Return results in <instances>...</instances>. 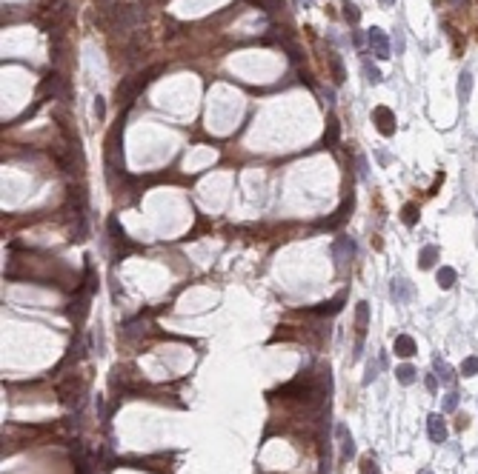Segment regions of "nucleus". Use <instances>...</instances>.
Instances as JSON below:
<instances>
[{
	"mask_svg": "<svg viewBox=\"0 0 478 474\" xmlns=\"http://www.w3.org/2000/svg\"><path fill=\"white\" fill-rule=\"evenodd\" d=\"M163 72V66H149L146 72H140V74H135V77H126V80H121L117 83V92H115V97H117V106L124 103V106H129L135 97H138L140 92H144L149 83H152L158 74Z\"/></svg>",
	"mask_w": 478,
	"mask_h": 474,
	"instance_id": "obj_1",
	"label": "nucleus"
},
{
	"mask_svg": "<svg viewBox=\"0 0 478 474\" xmlns=\"http://www.w3.org/2000/svg\"><path fill=\"white\" fill-rule=\"evenodd\" d=\"M121 135H124V123L117 120V126L109 131L106 137V163L112 172H124V149H121Z\"/></svg>",
	"mask_w": 478,
	"mask_h": 474,
	"instance_id": "obj_2",
	"label": "nucleus"
},
{
	"mask_svg": "<svg viewBox=\"0 0 478 474\" xmlns=\"http://www.w3.org/2000/svg\"><path fill=\"white\" fill-rule=\"evenodd\" d=\"M83 391H86V383L78 380V377H69L66 383H60L58 386V394L63 403H69V406H78L80 397H83Z\"/></svg>",
	"mask_w": 478,
	"mask_h": 474,
	"instance_id": "obj_3",
	"label": "nucleus"
},
{
	"mask_svg": "<svg viewBox=\"0 0 478 474\" xmlns=\"http://www.w3.org/2000/svg\"><path fill=\"white\" fill-rule=\"evenodd\" d=\"M372 120H375L378 131H381L384 137L395 135V115H392V109H387V106H375V109H372Z\"/></svg>",
	"mask_w": 478,
	"mask_h": 474,
	"instance_id": "obj_4",
	"label": "nucleus"
},
{
	"mask_svg": "<svg viewBox=\"0 0 478 474\" xmlns=\"http://www.w3.org/2000/svg\"><path fill=\"white\" fill-rule=\"evenodd\" d=\"M367 323H370V303L361 300L358 303V309H355V334H358V352H355V357L361 354V343H364V334H367Z\"/></svg>",
	"mask_w": 478,
	"mask_h": 474,
	"instance_id": "obj_5",
	"label": "nucleus"
},
{
	"mask_svg": "<svg viewBox=\"0 0 478 474\" xmlns=\"http://www.w3.org/2000/svg\"><path fill=\"white\" fill-rule=\"evenodd\" d=\"M352 203H355V194L349 192V197L338 206V212H335L332 217H326V220H321V229H338L341 223H347V217L352 215Z\"/></svg>",
	"mask_w": 478,
	"mask_h": 474,
	"instance_id": "obj_6",
	"label": "nucleus"
},
{
	"mask_svg": "<svg viewBox=\"0 0 478 474\" xmlns=\"http://www.w3.org/2000/svg\"><path fill=\"white\" fill-rule=\"evenodd\" d=\"M109 231H112V243H115V249H117V254H121V257H124L126 252H135V249H138V246H135V243L129 240V237H126V231L121 229V226H117L115 217L109 220Z\"/></svg>",
	"mask_w": 478,
	"mask_h": 474,
	"instance_id": "obj_7",
	"label": "nucleus"
},
{
	"mask_svg": "<svg viewBox=\"0 0 478 474\" xmlns=\"http://www.w3.org/2000/svg\"><path fill=\"white\" fill-rule=\"evenodd\" d=\"M367 40H370L372 55H375L378 60H387V58H390V40H387V35H384L381 29H378V26H372V29H370Z\"/></svg>",
	"mask_w": 478,
	"mask_h": 474,
	"instance_id": "obj_8",
	"label": "nucleus"
},
{
	"mask_svg": "<svg viewBox=\"0 0 478 474\" xmlns=\"http://www.w3.org/2000/svg\"><path fill=\"white\" fill-rule=\"evenodd\" d=\"M332 254H335V263H338V269L347 266V260L352 257V243H349L347 237H338L332 246Z\"/></svg>",
	"mask_w": 478,
	"mask_h": 474,
	"instance_id": "obj_9",
	"label": "nucleus"
},
{
	"mask_svg": "<svg viewBox=\"0 0 478 474\" xmlns=\"http://www.w3.org/2000/svg\"><path fill=\"white\" fill-rule=\"evenodd\" d=\"M60 74L58 72H52V74H46L43 77V83H40V100H49V97H55V94L60 92Z\"/></svg>",
	"mask_w": 478,
	"mask_h": 474,
	"instance_id": "obj_10",
	"label": "nucleus"
},
{
	"mask_svg": "<svg viewBox=\"0 0 478 474\" xmlns=\"http://www.w3.org/2000/svg\"><path fill=\"white\" fill-rule=\"evenodd\" d=\"M427 426H429V440L433 443H444L447 440V426H444L441 414H429Z\"/></svg>",
	"mask_w": 478,
	"mask_h": 474,
	"instance_id": "obj_11",
	"label": "nucleus"
},
{
	"mask_svg": "<svg viewBox=\"0 0 478 474\" xmlns=\"http://www.w3.org/2000/svg\"><path fill=\"white\" fill-rule=\"evenodd\" d=\"M338 137H341V126L332 115L326 117V131H324V146L326 149H335L338 146Z\"/></svg>",
	"mask_w": 478,
	"mask_h": 474,
	"instance_id": "obj_12",
	"label": "nucleus"
},
{
	"mask_svg": "<svg viewBox=\"0 0 478 474\" xmlns=\"http://www.w3.org/2000/svg\"><path fill=\"white\" fill-rule=\"evenodd\" d=\"M395 354H401V357H413L415 354V340L410 337V334H398V337H395Z\"/></svg>",
	"mask_w": 478,
	"mask_h": 474,
	"instance_id": "obj_13",
	"label": "nucleus"
},
{
	"mask_svg": "<svg viewBox=\"0 0 478 474\" xmlns=\"http://www.w3.org/2000/svg\"><path fill=\"white\" fill-rule=\"evenodd\" d=\"M435 260H438V246H424L418 254V266L421 269H433Z\"/></svg>",
	"mask_w": 478,
	"mask_h": 474,
	"instance_id": "obj_14",
	"label": "nucleus"
},
{
	"mask_svg": "<svg viewBox=\"0 0 478 474\" xmlns=\"http://www.w3.org/2000/svg\"><path fill=\"white\" fill-rule=\"evenodd\" d=\"M418 217H421L418 203H407V206L401 208V220H404V226H415V223H418Z\"/></svg>",
	"mask_w": 478,
	"mask_h": 474,
	"instance_id": "obj_15",
	"label": "nucleus"
},
{
	"mask_svg": "<svg viewBox=\"0 0 478 474\" xmlns=\"http://www.w3.org/2000/svg\"><path fill=\"white\" fill-rule=\"evenodd\" d=\"M470 94H472V74L461 72V77H458V97H461V100H470Z\"/></svg>",
	"mask_w": 478,
	"mask_h": 474,
	"instance_id": "obj_16",
	"label": "nucleus"
},
{
	"mask_svg": "<svg viewBox=\"0 0 478 474\" xmlns=\"http://www.w3.org/2000/svg\"><path fill=\"white\" fill-rule=\"evenodd\" d=\"M392 297H395L398 303H404L407 297H410V283L401 280V277H398V280H392Z\"/></svg>",
	"mask_w": 478,
	"mask_h": 474,
	"instance_id": "obj_17",
	"label": "nucleus"
},
{
	"mask_svg": "<svg viewBox=\"0 0 478 474\" xmlns=\"http://www.w3.org/2000/svg\"><path fill=\"white\" fill-rule=\"evenodd\" d=\"M452 283H456V269H449V266L438 269V286H441V288H452Z\"/></svg>",
	"mask_w": 478,
	"mask_h": 474,
	"instance_id": "obj_18",
	"label": "nucleus"
},
{
	"mask_svg": "<svg viewBox=\"0 0 478 474\" xmlns=\"http://www.w3.org/2000/svg\"><path fill=\"white\" fill-rule=\"evenodd\" d=\"M329 66H332V80H335V86H341V83H344V63H341L338 55H329Z\"/></svg>",
	"mask_w": 478,
	"mask_h": 474,
	"instance_id": "obj_19",
	"label": "nucleus"
},
{
	"mask_svg": "<svg viewBox=\"0 0 478 474\" xmlns=\"http://www.w3.org/2000/svg\"><path fill=\"white\" fill-rule=\"evenodd\" d=\"M247 3H252V6L264 9V12H278V9H283V0H247Z\"/></svg>",
	"mask_w": 478,
	"mask_h": 474,
	"instance_id": "obj_20",
	"label": "nucleus"
},
{
	"mask_svg": "<svg viewBox=\"0 0 478 474\" xmlns=\"http://www.w3.org/2000/svg\"><path fill=\"white\" fill-rule=\"evenodd\" d=\"M395 374H398V383H404V386H410V383H415V374H418V372H415L413 366H401V368H398V372H395Z\"/></svg>",
	"mask_w": 478,
	"mask_h": 474,
	"instance_id": "obj_21",
	"label": "nucleus"
},
{
	"mask_svg": "<svg viewBox=\"0 0 478 474\" xmlns=\"http://www.w3.org/2000/svg\"><path fill=\"white\" fill-rule=\"evenodd\" d=\"M461 374H464V377H472V374H478V357H467V360H464Z\"/></svg>",
	"mask_w": 478,
	"mask_h": 474,
	"instance_id": "obj_22",
	"label": "nucleus"
},
{
	"mask_svg": "<svg viewBox=\"0 0 478 474\" xmlns=\"http://www.w3.org/2000/svg\"><path fill=\"white\" fill-rule=\"evenodd\" d=\"M364 74H367V80H370V83H381V72H378L370 60H364Z\"/></svg>",
	"mask_w": 478,
	"mask_h": 474,
	"instance_id": "obj_23",
	"label": "nucleus"
},
{
	"mask_svg": "<svg viewBox=\"0 0 478 474\" xmlns=\"http://www.w3.org/2000/svg\"><path fill=\"white\" fill-rule=\"evenodd\" d=\"M344 17H347L349 23H358V20H361V12H358L352 3H344Z\"/></svg>",
	"mask_w": 478,
	"mask_h": 474,
	"instance_id": "obj_24",
	"label": "nucleus"
},
{
	"mask_svg": "<svg viewBox=\"0 0 478 474\" xmlns=\"http://www.w3.org/2000/svg\"><path fill=\"white\" fill-rule=\"evenodd\" d=\"M361 474H381L372 457H364V460H361Z\"/></svg>",
	"mask_w": 478,
	"mask_h": 474,
	"instance_id": "obj_25",
	"label": "nucleus"
},
{
	"mask_svg": "<svg viewBox=\"0 0 478 474\" xmlns=\"http://www.w3.org/2000/svg\"><path fill=\"white\" fill-rule=\"evenodd\" d=\"M94 115H98V120H103V115H106V106H103V97H98V100H94Z\"/></svg>",
	"mask_w": 478,
	"mask_h": 474,
	"instance_id": "obj_26",
	"label": "nucleus"
},
{
	"mask_svg": "<svg viewBox=\"0 0 478 474\" xmlns=\"http://www.w3.org/2000/svg\"><path fill=\"white\" fill-rule=\"evenodd\" d=\"M438 368H441V380H444V383H452V372H449V366L438 363Z\"/></svg>",
	"mask_w": 478,
	"mask_h": 474,
	"instance_id": "obj_27",
	"label": "nucleus"
},
{
	"mask_svg": "<svg viewBox=\"0 0 478 474\" xmlns=\"http://www.w3.org/2000/svg\"><path fill=\"white\" fill-rule=\"evenodd\" d=\"M456 406H458V394H449L447 400H444V409H447V411H452Z\"/></svg>",
	"mask_w": 478,
	"mask_h": 474,
	"instance_id": "obj_28",
	"label": "nucleus"
},
{
	"mask_svg": "<svg viewBox=\"0 0 478 474\" xmlns=\"http://www.w3.org/2000/svg\"><path fill=\"white\" fill-rule=\"evenodd\" d=\"M427 388H429V391H438V380H435V374H429V377H427Z\"/></svg>",
	"mask_w": 478,
	"mask_h": 474,
	"instance_id": "obj_29",
	"label": "nucleus"
},
{
	"mask_svg": "<svg viewBox=\"0 0 478 474\" xmlns=\"http://www.w3.org/2000/svg\"><path fill=\"white\" fill-rule=\"evenodd\" d=\"M458 429H467V426H470V417H467V414H461V417H458Z\"/></svg>",
	"mask_w": 478,
	"mask_h": 474,
	"instance_id": "obj_30",
	"label": "nucleus"
},
{
	"mask_svg": "<svg viewBox=\"0 0 478 474\" xmlns=\"http://www.w3.org/2000/svg\"><path fill=\"white\" fill-rule=\"evenodd\" d=\"M449 3H452V6H456V9H464V6H467V3H470V0H449Z\"/></svg>",
	"mask_w": 478,
	"mask_h": 474,
	"instance_id": "obj_31",
	"label": "nucleus"
},
{
	"mask_svg": "<svg viewBox=\"0 0 478 474\" xmlns=\"http://www.w3.org/2000/svg\"><path fill=\"white\" fill-rule=\"evenodd\" d=\"M378 3H381V6H392V3H395V0H378Z\"/></svg>",
	"mask_w": 478,
	"mask_h": 474,
	"instance_id": "obj_32",
	"label": "nucleus"
},
{
	"mask_svg": "<svg viewBox=\"0 0 478 474\" xmlns=\"http://www.w3.org/2000/svg\"><path fill=\"white\" fill-rule=\"evenodd\" d=\"M418 474H433V471H427V468H424V471H418Z\"/></svg>",
	"mask_w": 478,
	"mask_h": 474,
	"instance_id": "obj_33",
	"label": "nucleus"
}]
</instances>
